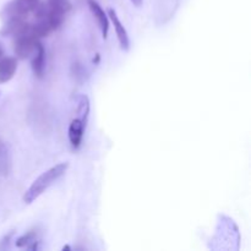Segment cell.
I'll return each mask as SVG.
<instances>
[{
    "instance_id": "1",
    "label": "cell",
    "mask_w": 251,
    "mask_h": 251,
    "mask_svg": "<svg viewBox=\"0 0 251 251\" xmlns=\"http://www.w3.org/2000/svg\"><path fill=\"white\" fill-rule=\"evenodd\" d=\"M68 163H59L56 166L51 167L50 169L46 171L44 173H42L36 180L32 183V185L29 186L28 190L25 193L24 195V202L25 203H32L34 200L39 198L49 186L53 185L59 178L65 174L66 169H68Z\"/></svg>"
},
{
    "instance_id": "2",
    "label": "cell",
    "mask_w": 251,
    "mask_h": 251,
    "mask_svg": "<svg viewBox=\"0 0 251 251\" xmlns=\"http://www.w3.org/2000/svg\"><path fill=\"white\" fill-rule=\"evenodd\" d=\"M39 0H12L5 5L1 16L5 21L10 20H26L31 12L38 6Z\"/></svg>"
},
{
    "instance_id": "3",
    "label": "cell",
    "mask_w": 251,
    "mask_h": 251,
    "mask_svg": "<svg viewBox=\"0 0 251 251\" xmlns=\"http://www.w3.org/2000/svg\"><path fill=\"white\" fill-rule=\"evenodd\" d=\"M38 39L31 33V25H29L28 29L21 34L15 36V43H14V51L19 59H26L28 58L31 54H33L34 49H36V44Z\"/></svg>"
},
{
    "instance_id": "4",
    "label": "cell",
    "mask_w": 251,
    "mask_h": 251,
    "mask_svg": "<svg viewBox=\"0 0 251 251\" xmlns=\"http://www.w3.org/2000/svg\"><path fill=\"white\" fill-rule=\"evenodd\" d=\"M108 17H109L113 26H114L115 33H117L118 41H119V44H120V48H122L123 50H129L130 48L129 36H127L126 29H125L124 25H123L122 21L119 20V17H118L117 12H115L114 9H108Z\"/></svg>"
},
{
    "instance_id": "5",
    "label": "cell",
    "mask_w": 251,
    "mask_h": 251,
    "mask_svg": "<svg viewBox=\"0 0 251 251\" xmlns=\"http://www.w3.org/2000/svg\"><path fill=\"white\" fill-rule=\"evenodd\" d=\"M88 6H90V10L93 16H95V19L97 20L98 26H100V31H102L103 38L105 39L108 37V31H109V20H108L107 14L100 7V5L97 1H95V0H88Z\"/></svg>"
},
{
    "instance_id": "6",
    "label": "cell",
    "mask_w": 251,
    "mask_h": 251,
    "mask_svg": "<svg viewBox=\"0 0 251 251\" xmlns=\"http://www.w3.org/2000/svg\"><path fill=\"white\" fill-rule=\"evenodd\" d=\"M34 55L32 59V70H33L34 75L38 78H42L46 71V50L44 47L42 46L41 42H37L36 49H34Z\"/></svg>"
},
{
    "instance_id": "7",
    "label": "cell",
    "mask_w": 251,
    "mask_h": 251,
    "mask_svg": "<svg viewBox=\"0 0 251 251\" xmlns=\"http://www.w3.org/2000/svg\"><path fill=\"white\" fill-rule=\"evenodd\" d=\"M17 70V60L12 56H5L0 59V85L6 83L14 77Z\"/></svg>"
},
{
    "instance_id": "8",
    "label": "cell",
    "mask_w": 251,
    "mask_h": 251,
    "mask_svg": "<svg viewBox=\"0 0 251 251\" xmlns=\"http://www.w3.org/2000/svg\"><path fill=\"white\" fill-rule=\"evenodd\" d=\"M86 125L81 122L78 118L71 120L70 125H69V140L74 149H78L82 142L83 132H85Z\"/></svg>"
},
{
    "instance_id": "9",
    "label": "cell",
    "mask_w": 251,
    "mask_h": 251,
    "mask_svg": "<svg viewBox=\"0 0 251 251\" xmlns=\"http://www.w3.org/2000/svg\"><path fill=\"white\" fill-rule=\"evenodd\" d=\"M10 168V154L7 146L2 141H0V176L7 174Z\"/></svg>"
},
{
    "instance_id": "10",
    "label": "cell",
    "mask_w": 251,
    "mask_h": 251,
    "mask_svg": "<svg viewBox=\"0 0 251 251\" xmlns=\"http://www.w3.org/2000/svg\"><path fill=\"white\" fill-rule=\"evenodd\" d=\"M78 119L83 123V124H87L88 119V113H90V100H88L87 96L82 95L80 96V100H78Z\"/></svg>"
},
{
    "instance_id": "11",
    "label": "cell",
    "mask_w": 251,
    "mask_h": 251,
    "mask_svg": "<svg viewBox=\"0 0 251 251\" xmlns=\"http://www.w3.org/2000/svg\"><path fill=\"white\" fill-rule=\"evenodd\" d=\"M47 5H48V7L51 11L59 12V14L63 15H65L70 10L71 6L69 0H48Z\"/></svg>"
},
{
    "instance_id": "12",
    "label": "cell",
    "mask_w": 251,
    "mask_h": 251,
    "mask_svg": "<svg viewBox=\"0 0 251 251\" xmlns=\"http://www.w3.org/2000/svg\"><path fill=\"white\" fill-rule=\"evenodd\" d=\"M36 233L34 232H28L27 234L22 235L19 239L16 240V247L17 248H28L29 245L36 243Z\"/></svg>"
},
{
    "instance_id": "13",
    "label": "cell",
    "mask_w": 251,
    "mask_h": 251,
    "mask_svg": "<svg viewBox=\"0 0 251 251\" xmlns=\"http://www.w3.org/2000/svg\"><path fill=\"white\" fill-rule=\"evenodd\" d=\"M130 1H131L135 6L140 7L142 5V2H144V0H130Z\"/></svg>"
},
{
    "instance_id": "14",
    "label": "cell",
    "mask_w": 251,
    "mask_h": 251,
    "mask_svg": "<svg viewBox=\"0 0 251 251\" xmlns=\"http://www.w3.org/2000/svg\"><path fill=\"white\" fill-rule=\"evenodd\" d=\"M1 58H2V48L0 47V59H1Z\"/></svg>"
},
{
    "instance_id": "15",
    "label": "cell",
    "mask_w": 251,
    "mask_h": 251,
    "mask_svg": "<svg viewBox=\"0 0 251 251\" xmlns=\"http://www.w3.org/2000/svg\"><path fill=\"white\" fill-rule=\"evenodd\" d=\"M63 250H70V247H64Z\"/></svg>"
}]
</instances>
